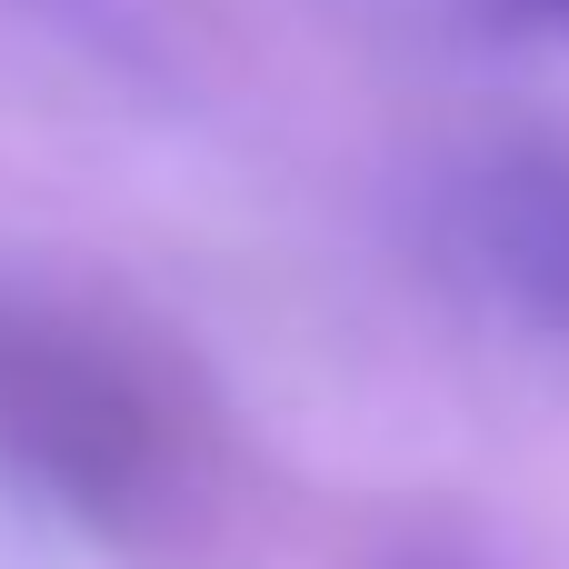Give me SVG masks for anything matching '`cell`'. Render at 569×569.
<instances>
[{
  "label": "cell",
  "instance_id": "cell-1",
  "mask_svg": "<svg viewBox=\"0 0 569 569\" xmlns=\"http://www.w3.org/2000/svg\"><path fill=\"white\" fill-rule=\"evenodd\" d=\"M450 260L510 300L520 320L569 340V150H490L440 200Z\"/></svg>",
  "mask_w": 569,
  "mask_h": 569
},
{
  "label": "cell",
  "instance_id": "cell-2",
  "mask_svg": "<svg viewBox=\"0 0 569 569\" xmlns=\"http://www.w3.org/2000/svg\"><path fill=\"white\" fill-rule=\"evenodd\" d=\"M440 20H460L470 40H540L569 50V0H430Z\"/></svg>",
  "mask_w": 569,
  "mask_h": 569
}]
</instances>
